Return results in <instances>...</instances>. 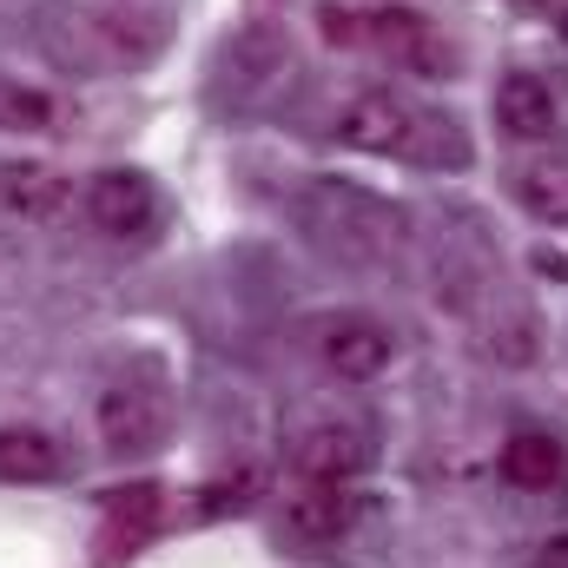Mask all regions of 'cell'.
Instances as JSON below:
<instances>
[{"label":"cell","instance_id":"6da1fadb","mask_svg":"<svg viewBox=\"0 0 568 568\" xmlns=\"http://www.w3.org/2000/svg\"><path fill=\"white\" fill-rule=\"evenodd\" d=\"M417 113L397 100V93H357L344 113H337V140L357 145V152H410L417 145Z\"/></svg>","mask_w":568,"mask_h":568},{"label":"cell","instance_id":"7a4b0ae2","mask_svg":"<svg viewBox=\"0 0 568 568\" xmlns=\"http://www.w3.org/2000/svg\"><path fill=\"white\" fill-rule=\"evenodd\" d=\"M357 516H364V496L351 483H304L284 496V529L297 542H337V536H351Z\"/></svg>","mask_w":568,"mask_h":568},{"label":"cell","instance_id":"3957f363","mask_svg":"<svg viewBox=\"0 0 568 568\" xmlns=\"http://www.w3.org/2000/svg\"><path fill=\"white\" fill-rule=\"evenodd\" d=\"M364 463H371L364 436L344 429V424H317V429H304V436L291 443V469H297L304 483H351Z\"/></svg>","mask_w":568,"mask_h":568},{"label":"cell","instance_id":"277c9868","mask_svg":"<svg viewBox=\"0 0 568 568\" xmlns=\"http://www.w3.org/2000/svg\"><path fill=\"white\" fill-rule=\"evenodd\" d=\"M0 205L47 225V219L67 212V179L53 165H40V159H13V165H0Z\"/></svg>","mask_w":568,"mask_h":568},{"label":"cell","instance_id":"5b68a950","mask_svg":"<svg viewBox=\"0 0 568 568\" xmlns=\"http://www.w3.org/2000/svg\"><path fill=\"white\" fill-rule=\"evenodd\" d=\"M87 212H93V225L100 232H145V219H152V185H145L140 172H100L93 185H87Z\"/></svg>","mask_w":568,"mask_h":568},{"label":"cell","instance_id":"8992f818","mask_svg":"<svg viewBox=\"0 0 568 568\" xmlns=\"http://www.w3.org/2000/svg\"><path fill=\"white\" fill-rule=\"evenodd\" d=\"M496 126L516 133V140H549V133H556V93H549V80L509 73V80L496 87Z\"/></svg>","mask_w":568,"mask_h":568},{"label":"cell","instance_id":"52a82bcc","mask_svg":"<svg viewBox=\"0 0 568 568\" xmlns=\"http://www.w3.org/2000/svg\"><path fill=\"white\" fill-rule=\"evenodd\" d=\"M324 357H331L337 377H377L390 364V331L371 324V317H337L324 331Z\"/></svg>","mask_w":568,"mask_h":568},{"label":"cell","instance_id":"ba28073f","mask_svg":"<svg viewBox=\"0 0 568 568\" xmlns=\"http://www.w3.org/2000/svg\"><path fill=\"white\" fill-rule=\"evenodd\" d=\"M100 436H106V449H145L152 436H159V404H152V390H106L100 397Z\"/></svg>","mask_w":568,"mask_h":568},{"label":"cell","instance_id":"9c48e42d","mask_svg":"<svg viewBox=\"0 0 568 568\" xmlns=\"http://www.w3.org/2000/svg\"><path fill=\"white\" fill-rule=\"evenodd\" d=\"M67 469V449L47 429H0V476L7 483H53Z\"/></svg>","mask_w":568,"mask_h":568},{"label":"cell","instance_id":"30bf717a","mask_svg":"<svg viewBox=\"0 0 568 568\" xmlns=\"http://www.w3.org/2000/svg\"><path fill=\"white\" fill-rule=\"evenodd\" d=\"M503 476L523 483V489H549V483L562 476V443H556L549 429H516V436L503 443Z\"/></svg>","mask_w":568,"mask_h":568},{"label":"cell","instance_id":"8fae6325","mask_svg":"<svg viewBox=\"0 0 568 568\" xmlns=\"http://www.w3.org/2000/svg\"><path fill=\"white\" fill-rule=\"evenodd\" d=\"M152 516H159V489H152V483L113 489V496H106V536H100V549H106V556H126L145 529H152Z\"/></svg>","mask_w":568,"mask_h":568},{"label":"cell","instance_id":"7c38bea8","mask_svg":"<svg viewBox=\"0 0 568 568\" xmlns=\"http://www.w3.org/2000/svg\"><path fill=\"white\" fill-rule=\"evenodd\" d=\"M516 199H523L529 219H542V225H568V165L562 159L529 165V172L516 179Z\"/></svg>","mask_w":568,"mask_h":568},{"label":"cell","instance_id":"4fadbf2b","mask_svg":"<svg viewBox=\"0 0 568 568\" xmlns=\"http://www.w3.org/2000/svg\"><path fill=\"white\" fill-rule=\"evenodd\" d=\"M0 126L7 133H40V126H53V100L33 93V87H0Z\"/></svg>","mask_w":568,"mask_h":568},{"label":"cell","instance_id":"5bb4252c","mask_svg":"<svg viewBox=\"0 0 568 568\" xmlns=\"http://www.w3.org/2000/svg\"><path fill=\"white\" fill-rule=\"evenodd\" d=\"M324 40H331V47H357V40H364V13L324 7Z\"/></svg>","mask_w":568,"mask_h":568},{"label":"cell","instance_id":"9a60e30c","mask_svg":"<svg viewBox=\"0 0 568 568\" xmlns=\"http://www.w3.org/2000/svg\"><path fill=\"white\" fill-rule=\"evenodd\" d=\"M536 568H568V536H556V542L542 549V562H536Z\"/></svg>","mask_w":568,"mask_h":568},{"label":"cell","instance_id":"2e32d148","mask_svg":"<svg viewBox=\"0 0 568 568\" xmlns=\"http://www.w3.org/2000/svg\"><path fill=\"white\" fill-rule=\"evenodd\" d=\"M523 7H549V0H523Z\"/></svg>","mask_w":568,"mask_h":568},{"label":"cell","instance_id":"e0dca14e","mask_svg":"<svg viewBox=\"0 0 568 568\" xmlns=\"http://www.w3.org/2000/svg\"><path fill=\"white\" fill-rule=\"evenodd\" d=\"M562 40H568V13H562Z\"/></svg>","mask_w":568,"mask_h":568}]
</instances>
